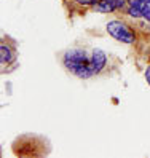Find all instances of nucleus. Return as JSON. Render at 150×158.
<instances>
[{
    "label": "nucleus",
    "mask_w": 150,
    "mask_h": 158,
    "mask_svg": "<svg viewBox=\"0 0 150 158\" xmlns=\"http://www.w3.org/2000/svg\"><path fill=\"white\" fill-rule=\"evenodd\" d=\"M114 2H115V8H118V10H123L126 5H129V0H114Z\"/></svg>",
    "instance_id": "423d86ee"
},
{
    "label": "nucleus",
    "mask_w": 150,
    "mask_h": 158,
    "mask_svg": "<svg viewBox=\"0 0 150 158\" xmlns=\"http://www.w3.org/2000/svg\"><path fill=\"white\" fill-rule=\"evenodd\" d=\"M107 32L118 42L134 43V32L131 31V27H128L121 21H110L107 24Z\"/></svg>",
    "instance_id": "f03ea898"
},
{
    "label": "nucleus",
    "mask_w": 150,
    "mask_h": 158,
    "mask_svg": "<svg viewBox=\"0 0 150 158\" xmlns=\"http://www.w3.org/2000/svg\"><path fill=\"white\" fill-rule=\"evenodd\" d=\"M75 2H78L81 5H96L99 0H75Z\"/></svg>",
    "instance_id": "0eeeda50"
},
{
    "label": "nucleus",
    "mask_w": 150,
    "mask_h": 158,
    "mask_svg": "<svg viewBox=\"0 0 150 158\" xmlns=\"http://www.w3.org/2000/svg\"><path fill=\"white\" fill-rule=\"evenodd\" d=\"M142 18H144V19H147V21L150 23V5H148V8H147V10L144 11V16H142Z\"/></svg>",
    "instance_id": "6e6552de"
},
{
    "label": "nucleus",
    "mask_w": 150,
    "mask_h": 158,
    "mask_svg": "<svg viewBox=\"0 0 150 158\" xmlns=\"http://www.w3.org/2000/svg\"><path fill=\"white\" fill-rule=\"evenodd\" d=\"M94 10L99 11V13H110V11L117 10V8H115L114 0H99V2L94 5Z\"/></svg>",
    "instance_id": "39448f33"
},
{
    "label": "nucleus",
    "mask_w": 150,
    "mask_h": 158,
    "mask_svg": "<svg viewBox=\"0 0 150 158\" xmlns=\"http://www.w3.org/2000/svg\"><path fill=\"white\" fill-rule=\"evenodd\" d=\"M145 80H147V83L150 85V66H148L147 70H145Z\"/></svg>",
    "instance_id": "1a4fd4ad"
},
{
    "label": "nucleus",
    "mask_w": 150,
    "mask_h": 158,
    "mask_svg": "<svg viewBox=\"0 0 150 158\" xmlns=\"http://www.w3.org/2000/svg\"><path fill=\"white\" fill-rule=\"evenodd\" d=\"M0 54H2V66L3 64H10L13 59H15V53H13V50L8 46V43H5V42H2V46H0Z\"/></svg>",
    "instance_id": "20e7f679"
},
{
    "label": "nucleus",
    "mask_w": 150,
    "mask_h": 158,
    "mask_svg": "<svg viewBox=\"0 0 150 158\" xmlns=\"http://www.w3.org/2000/svg\"><path fill=\"white\" fill-rule=\"evenodd\" d=\"M62 64L72 75L78 78H91L96 75L91 64V51L88 53L83 48L67 50L62 56Z\"/></svg>",
    "instance_id": "f257e3e1"
},
{
    "label": "nucleus",
    "mask_w": 150,
    "mask_h": 158,
    "mask_svg": "<svg viewBox=\"0 0 150 158\" xmlns=\"http://www.w3.org/2000/svg\"><path fill=\"white\" fill-rule=\"evenodd\" d=\"M91 64H93V69H94V73L98 75L99 72H102V69L106 67V64H107V56H106V53L102 51V50H91Z\"/></svg>",
    "instance_id": "7ed1b4c3"
}]
</instances>
